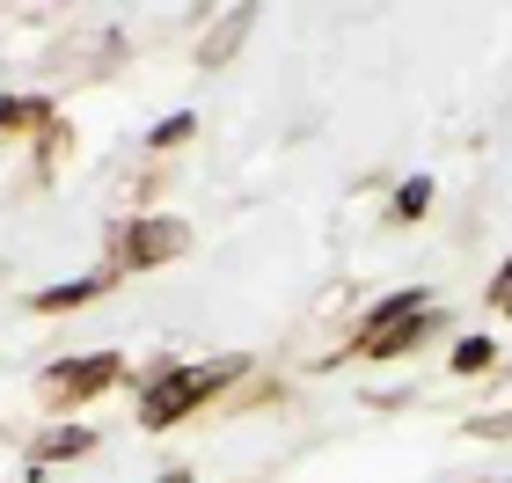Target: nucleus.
Wrapping results in <instances>:
<instances>
[{"label": "nucleus", "instance_id": "obj_7", "mask_svg": "<svg viewBox=\"0 0 512 483\" xmlns=\"http://www.w3.org/2000/svg\"><path fill=\"white\" fill-rule=\"evenodd\" d=\"M183 140H191V118H161L154 125V147H183Z\"/></svg>", "mask_w": 512, "mask_h": 483}, {"label": "nucleus", "instance_id": "obj_9", "mask_svg": "<svg viewBox=\"0 0 512 483\" xmlns=\"http://www.w3.org/2000/svg\"><path fill=\"white\" fill-rule=\"evenodd\" d=\"M81 447H88V432H59V440H44L37 454H81Z\"/></svg>", "mask_w": 512, "mask_h": 483}, {"label": "nucleus", "instance_id": "obj_6", "mask_svg": "<svg viewBox=\"0 0 512 483\" xmlns=\"http://www.w3.org/2000/svg\"><path fill=\"white\" fill-rule=\"evenodd\" d=\"M476 366H491V344H483V337L454 344V374H476Z\"/></svg>", "mask_w": 512, "mask_h": 483}, {"label": "nucleus", "instance_id": "obj_3", "mask_svg": "<svg viewBox=\"0 0 512 483\" xmlns=\"http://www.w3.org/2000/svg\"><path fill=\"white\" fill-rule=\"evenodd\" d=\"M125 249H132L125 264H169L176 249H183V220H139L132 235H125Z\"/></svg>", "mask_w": 512, "mask_h": 483}, {"label": "nucleus", "instance_id": "obj_8", "mask_svg": "<svg viewBox=\"0 0 512 483\" xmlns=\"http://www.w3.org/2000/svg\"><path fill=\"white\" fill-rule=\"evenodd\" d=\"M425 198H432L425 183H403V198H395V213H403V220H410V213H425Z\"/></svg>", "mask_w": 512, "mask_h": 483}, {"label": "nucleus", "instance_id": "obj_1", "mask_svg": "<svg viewBox=\"0 0 512 483\" xmlns=\"http://www.w3.org/2000/svg\"><path fill=\"white\" fill-rule=\"evenodd\" d=\"M227 374H242V366H235V359H220V366H205V374H191V381H183V374L154 381V388H147V403H139V418H147V425H169L176 410H191V403L205 396V388H220Z\"/></svg>", "mask_w": 512, "mask_h": 483}, {"label": "nucleus", "instance_id": "obj_11", "mask_svg": "<svg viewBox=\"0 0 512 483\" xmlns=\"http://www.w3.org/2000/svg\"><path fill=\"white\" fill-rule=\"evenodd\" d=\"M176 483H183V476H176Z\"/></svg>", "mask_w": 512, "mask_h": 483}, {"label": "nucleus", "instance_id": "obj_2", "mask_svg": "<svg viewBox=\"0 0 512 483\" xmlns=\"http://www.w3.org/2000/svg\"><path fill=\"white\" fill-rule=\"evenodd\" d=\"M425 322H432V315H425V301H417V293H395V301L381 308V322H374L359 344H366V352H403V344L425 330Z\"/></svg>", "mask_w": 512, "mask_h": 483}, {"label": "nucleus", "instance_id": "obj_10", "mask_svg": "<svg viewBox=\"0 0 512 483\" xmlns=\"http://www.w3.org/2000/svg\"><path fill=\"white\" fill-rule=\"evenodd\" d=\"M498 301H505V308H512V271H505V279H498Z\"/></svg>", "mask_w": 512, "mask_h": 483}, {"label": "nucleus", "instance_id": "obj_4", "mask_svg": "<svg viewBox=\"0 0 512 483\" xmlns=\"http://www.w3.org/2000/svg\"><path fill=\"white\" fill-rule=\"evenodd\" d=\"M110 374H118V359H81V366H52V396H88V388H110Z\"/></svg>", "mask_w": 512, "mask_h": 483}, {"label": "nucleus", "instance_id": "obj_5", "mask_svg": "<svg viewBox=\"0 0 512 483\" xmlns=\"http://www.w3.org/2000/svg\"><path fill=\"white\" fill-rule=\"evenodd\" d=\"M242 30H249V15H220V30L205 37V66H220L227 52H235V44H242Z\"/></svg>", "mask_w": 512, "mask_h": 483}]
</instances>
